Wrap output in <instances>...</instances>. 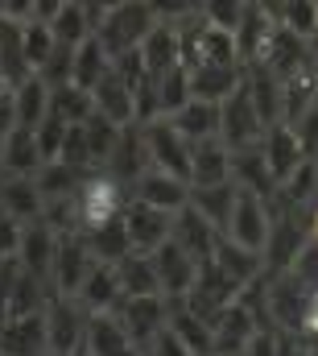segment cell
Masks as SVG:
<instances>
[{
    "mask_svg": "<svg viewBox=\"0 0 318 356\" xmlns=\"http://www.w3.org/2000/svg\"><path fill=\"white\" fill-rule=\"evenodd\" d=\"M17 129V104H12V88L0 83V137H8Z\"/></svg>",
    "mask_w": 318,
    "mask_h": 356,
    "instance_id": "54",
    "label": "cell"
},
{
    "mask_svg": "<svg viewBox=\"0 0 318 356\" xmlns=\"http://www.w3.org/2000/svg\"><path fill=\"white\" fill-rule=\"evenodd\" d=\"M46 319V348L50 356H79L83 340H87V311H83L79 298H67V294H54L42 311Z\"/></svg>",
    "mask_w": 318,
    "mask_h": 356,
    "instance_id": "3",
    "label": "cell"
},
{
    "mask_svg": "<svg viewBox=\"0 0 318 356\" xmlns=\"http://www.w3.org/2000/svg\"><path fill=\"white\" fill-rule=\"evenodd\" d=\"M232 182V149L224 141L190 145V186H219Z\"/></svg>",
    "mask_w": 318,
    "mask_h": 356,
    "instance_id": "26",
    "label": "cell"
},
{
    "mask_svg": "<svg viewBox=\"0 0 318 356\" xmlns=\"http://www.w3.org/2000/svg\"><path fill=\"white\" fill-rule=\"evenodd\" d=\"M141 133H145L149 166L161 170V175H174V178H182V182H190V141L178 137V129L169 120H153Z\"/></svg>",
    "mask_w": 318,
    "mask_h": 356,
    "instance_id": "7",
    "label": "cell"
},
{
    "mask_svg": "<svg viewBox=\"0 0 318 356\" xmlns=\"http://www.w3.org/2000/svg\"><path fill=\"white\" fill-rule=\"evenodd\" d=\"M91 95H95V112H99V116H108V120L120 124V129L133 124V88H128L116 71L91 91Z\"/></svg>",
    "mask_w": 318,
    "mask_h": 356,
    "instance_id": "39",
    "label": "cell"
},
{
    "mask_svg": "<svg viewBox=\"0 0 318 356\" xmlns=\"http://www.w3.org/2000/svg\"><path fill=\"white\" fill-rule=\"evenodd\" d=\"M169 228H174V216H165V211H153V207H145V203H133L128 199V207H124V232H128V245H133V253H158L161 245L169 241Z\"/></svg>",
    "mask_w": 318,
    "mask_h": 356,
    "instance_id": "12",
    "label": "cell"
},
{
    "mask_svg": "<svg viewBox=\"0 0 318 356\" xmlns=\"http://www.w3.org/2000/svg\"><path fill=\"white\" fill-rule=\"evenodd\" d=\"M83 241H87L91 257L103 261V266H120V261L133 253L128 232H124V216H120V220H108V224H99V228H91V232H83Z\"/></svg>",
    "mask_w": 318,
    "mask_h": 356,
    "instance_id": "37",
    "label": "cell"
},
{
    "mask_svg": "<svg viewBox=\"0 0 318 356\" xmlns=\"http://www.w3.org/2000/svg\"><path fill=\"white\" fill-rule=\"evenodd\" d=\"M240 356H281V332L260 327V332L244 344V353H240Z\"/></svg>",
    "mask_w": 318,
    "mask_h": 356,
    "instance_id": "52",
    "label": "cell"
},
{
    "mask_svg": "<svg viewBox=\"0 0 318 356\" xmlns=\"http://www.w3.org/2000/svg\"><path fill=\"white\" fill-rule=\"evenodd\" d=\"M42 191L33 178H17V175H0V211L12 216L17 224H33L42 220Z\"/></svg>",
    "mask_w": 318,
    "mask_h": 356,
    "instance_id": "27",
    "label": "cell"
},
{
    "mask_svg": "<svg viewBox=\"0 0 318 356\" xmlns=\"http://www.w3.org/2000/svg\"><path fill=\"white\" fill-rule=\"evenodd\" d=\"M269 232H273V203L260 199V195H252V191H240L224 236H228L232 245H240V249H252V253L265 257Z\"/></svg>",
    "mask_w": 318,
    "mask_h": 356,
    "instance_id": "4",
    "label": "cell"
},
{
    "mask_svg": "<svg viewBox=\"0 0 318 356\" xmlns=\"http://www.w3.org/2000/svg\"><path fill=\"white\" fill-rule=\"evenodd\" d=\"M149 257H153V269H158L161 298H186L203 266H199L194 257H186V253H182V249H178L174 241H165L158 253H149Z\"/></svg>",
    "mask_w": 318,
    "mask_h": 356,
    "instance_id": "16",
    "label": "cell"
},
{
    "mask_svg": "<svg viewBox=\"0 0 318 356\" xmlns=\"http://www.w3.org/2000/svg\"><path fill=\"white\" fill-rule=\"evenodd\" d=\"M91 170H71V166H62V162H46L33 182H37V191H42V199H75L83 191V182H87Z\"/></svg>",
    "mask_w": 318,
    "mask_h": 356,
    "instance_id": "40",
    "label": "cell"
},
{
    "mask_svg": "<svg viewBox=\"0 0 318 356\" xmlns=\"http://www.w3.org/2000/svg\"><path fill=\"white\" fill-rule=\"evenodd\" d=\"M219 120H224L219 104H203V99H190L182 112L169 116V124L178 129V137H186L190 145H199V141H219Z\"/></svg>",
    "mask_w": 318,
    "mask_h": 356,
    "instance_id": "30",
    "label": "cell"
},
{
    "mask_svg": "<svg viewBox=\"0 0 318 356\" xmlns=\"http://www.w3.org/2000/svg\"><path fill=\"white\" fill-rule=\"evenodd\" d=\"M112 315L120 319V327L128 332V340L145 356L149 344L158 340V332L165 327V319H169V298H161V294L158 298H124Z\"/></svg>",
    "mask_w": 318,
    "mask_h": 356,
    "instance_id": "8",
    "label": "cell"
},
{
    "mask_svg": "<svg viewBox=\"0 0 318 356\" xmlns=\"http://www.w3.org/2000/svg\"><path fill=\"white\" fill-rule=\"evenodd\" d=\"M50 83L42 75H29L21 88H12V104H17V129H37L46 116H50Z\"/></svg>",
    "mask_w": 318,
    "mask_h": 356,
    "instance_id": "35",
    "label": "cell"
},
{
    "mask_svg": "<svg viewBox=\"0 0 318 356\" xmlns=\"http://www.w3.org/2000/svg\"><path fill=\"white\" fill-rule=\"evenodd\" d=\"M103 170L116 178V182H124V186H133L137 178L149 170V154H145V133H141V124L120 129V141H116V149H112V158H108Z\"/></svg>",
    "mask_w": 318,
    "mask_h": 356,
    "instance_id": "21",
    "label": "cell"
},
{
    "mask_svg": "<svg viewBox=\"0 0 318 356\" xmlns=\"http://www.w3.org/2000/svg\"><path fill=\"white\" fill-rule=\"evenodd\" d=\"M83 356H141V348L128 340V332L120 327L116 315H91L87 319Z\"/></svg>",
    "mask_w": 318,
    "mask_h": 356,
    "instance_id": "23",
    "label": "cell"
},
{
    "mask_svg": "<svg viewBox=\"0 0 318 356\" xmlns=\"http://www.w3.org/2000/svg\"><path fill=\"white\" fill-rule=\"evenodd\" d=\"M169 241L186 253V257H194L199 266H211V257H215V245H219V232L186 203L178 216H174V228H169Z\"/></svg>",
    "mask_w": 318,
    "mask_h": 356,
    "instance_id": "14",
    "label": "cell"
},
{
    "mask_svg": "<svg viewBox=\"0 0 318 356\" xmlns=\"http://www.w3.org/2000/svg\"><path fill=\"white\" fill-rule=\"evenodd\" d=\"M153 88H158L161 120H169L174 112H182V108L194 99V95H190V71H186V67H178V71H169V75L153 79Z\"/></svg>",
    "mask_w": 318,
    "mask_h": 356,
    "instance_id": "45",
    "label": "cell"
},
{
    "mask_svg": "<svg viewBox=\"0 0 318 356\" xmlns=\"http://www.w3.org/2000/svg\"><path fill=\"white\" fill-rule=\"evenodd\" d=\"M91 266H95V257H91V249H87L83 232L58 236V249H54V269H50V286H54V294L75 298V294H79V286H83V277L91 273Z\"/></svg>",
    "mask_w": 318,
    "mask_h": 356,
    "instance_id": "9",
    "label": "cell"
},
{
    "mask_svg": "<svg viewBox=\"0 0 318 356\" xmlns=\"http://www.w3.org/2000/svg\"><path fill=\"white\" fill-rule=\"evenodd\" d=\"M273 29H277V17H273V4H244V13H240V25H236V54L244 67H252V63H260V54H265V46H269V38H273Z\"/></svg>",
    "mask_w": 318,
    "mask_h": 356,
    "instance_id": "15",
    "label": "cell"
},
{
    "mask_svg": "<svg viewBox=\"0 0 318 356\" xmlns=\"http://www.w3.org/2000/svg\"><path fill=\"white\" fill-rule=\"evenodd\" d=\"M21 232H25V224H17L12 216H4V211H0V261H17Z\"/></svg>",
    "mask_w": 318,
    "mask_h": 356,
    "instance_id": "51",
    "label": "cell"
},
{
    "mask_svg": "<svg viewBox=\"0 0 318 356\" xmlns=\"http://www.w3.org/2000/svg\"><path fill=\"white\" fill-rule=\"evenodd\" d=\"M244 91H248V99H252V108L260 112L265 124H281V91H285V83L265 63L244 67Z\"/></svg>",
    "mask_w": 318,
    "mask_h": 356,
    "instance_id": "24",
    "label": "cell"
},
{
    "mask_svg": "<svg viewBox=\"0 0 318 356\" xmlns=\"http://www.w3.org/2000/svg\"><path fill=\"white\" fill-rule=\"evenodd\" d=\"M260 63H265L281 83L315 67V58H310V42H302L298 33H290V29H281V25L273 29V38H269V46H265Z\"/></svg>",
    "mask_w": 318,
    "mask_h": 356,
    "instance_id": "13",
    "label": "cell"
},
{
    "mask_svg": "<svg viewBox=\"0 0 318 356\" xmlns=\"http://www.w3.org/2000/svg\"><path fill=\"white\" fill-rule=\"evenodd\" d=\"M108 75H112V54L103 50L99 38H87L79 50L71 54V83L83 91H95Z\"/></svg>",
    "mask_w": 318,
    "mask_h": 356,
    "instance_id": "33",
    "label": "cell"
},
{
    "mask_svg": "<svg viewBox=\"0 0 318 356\" xmlns=\"http://www.w3.org/2000/svg\"><path fill=\"white\" fill-rule=\"evenodd\" d=\"M67 129H71V124H67V120H62L54 108H50V116H46V120L33 129V137H37V149H42V158H46V162H58V154H62V141H67Z\"/></svg>",
    "mask_w": 318,
    "mask_h": 356,
    "instance_id": "47",
    "label": "cell"
},
{
    "mask_svg": "<svg viewBox=\"0 0 318 356\" xmlns=\"http://www.w3.org/2000/svg\"><path fill=\"white\" fill-rule=\"evenodd\" d=\"M294 129V137H298V145H302V154H306V162H318V104L298 120V124H290Z\"/></svg>",
    "mask_w": 318,
    "mask_h": 356,
    "instance_id": "50",
    "label": "cell"
},
{
    "mask_svg": "<svg viewBox=\"0 0 318 356\" xmlns=\"http://www.w3.org/2000/svg\"><path fill=\"white\" fill-rule=\"evenodd\" d=\"M79 356H83V353H79Z\"/></svg>",
    "mask_w": 318,
    "mask_h": 356,
    "instance_id": "57",
    "label": "cell"
},
{
    "mask_svg": "<svg viewBox=\"0 0 318 356\" xmlns=\"http://www.w3.org/2000/svg\"><path fill=\"white\" fill-rule=\"evenodd\" d=\"M199 67H244L236 54V38L224 33V29H211L203 21V29H199Z\"/></svg>",
    "mask_w": 318,
    "mask_h": 356,
    "instance_id": "41",
    "label": "cell"
},
{
    "mask_svg": "<svg viewBox=\"0 0 318 356\" xmlns=\"http://www.w3.org/2000/svg\"><path fill=\"white\" fill-rule=\"evenodd\" d=\"M141 63H145V75L149 79H161L169 71L182 67V38H178V25L169 21H158L153 33L141 42Z\"/></svg>",
    "mask_w": 318,
    "mask_h": 356,
    "instance_id": "19",
    "label": "cell"
},
{
    "mask_svg": "<svg viewBox=\"0 0 318 356\" xmlns=\"http://www.w3.org/2000/svg\"><path fill=\"white\" fill-rule=\"evenodd\" d=\"M0 154H4V137H0Z\"/></svg>",
    "mask_w": 318,
    "mask_h": 356,
    "instance_id": "55",
    "label": "cell"
},
{
    "mask_svg": "<svg viewBox=\"0 0 318 356\" xmlns=\"http://www.w3.org/2000/svg\"><path fill=\"white\" fill-rule=\"evenodd\" d=\"M145 356H194V353H190V348H186L174 332H169V327H161L158 340L149 344V353H145Z\"/></svg>",
    "mask_w": 318,
    "mask_h": 356,
    "instance_id": "53",
    "label": "cell"
},
{
    "mask_svg": "<svg viewBox=\"0 0 318 356\" xmlns=\"http://www.w3.org/2000/svg\"><path fill=\"white\" fill-rule=\"evenodd\" d=\"M153 25H158V8L153 4H103L95 38L103 42V50L112 58H120L128 50H141V42L153 33Z\"/></svg>",
    "mask_w": 318,
    "mask_h": 356,
    "instance_id": "1",
    "label": "cell"
},
{
    "mask_svg": "<svg viewBox=\"0 0 318 356\" xmlns=\"http://www.w3.org/2000/svg\"><path fill=\"white\" fill-rule=\"evenodd\" d=\"M236 298H240V286H236V282H228V277H224L215 266H203V269H199V277H194V286H190V294H186L182 302H186L199 319L215 323V319H219V315L236 302Z\"/></svg>",
    "mask_w": 318,
    "mask_h": 356,
    "instance_id": "10",
    "label": "cell"
},
{
    "mask_svg": "<svg viewBox=\"0 0 318 356\" xmlns=\"http://www.w3.org/2000/svg\"><path fill=\"white\" fill-rule=\"evenodd\" d=\"M240 186L236 182H219V186H190V207L224 236L228 232V220H232V207H236Z\"/></svg>",
    "mask_w": 318,
    "mask_h": 356,
    "instance_id": "31",
    "label": "cell"
},
{
    "mask_svg": "<svg viewBox=\"0 0 318 356\" xmlns=\"http://www.w3.org/2000/svg\"><path fill=\"white\" fill-rule=\"evenodd\" d=\"M211 266L219 269L228 282H236L240 290H244V286H252L256 277H265V257H260V253H252V249H240V245H232L228 236H219Z\"/></svg>",
    "mask_w": 318,
    "mask_h": 356,
    "instance_id": "29",
    "label": "cell"
},
{
    "mask_svg": "<svg viewBox=\"0 0 318 356\" xmlns=\"http://www.w3.org/2000/svg\"><path fill=\"white\" fill-rule=\"evenodd\" d=\"M165 327L190 348L194 356H215V336H211V323L207 319H199L182 298H169V319H165Z\"/></svg>",
    "mask_w": 318,
    "mask_h": 356,
    "instance_id": "28",
    "label": "cell"
},
{
    "mask_svg": "<svg viewBox=\"0 0 318 356\" xmlns=\"http://www.w3.org/2000/svg\"><path fill=\"white\" fill-rule=\"evenodd\" d=\"M83 302V311L87 315H112L120 302H124V290H120V277H116V266H103V261H95L91 273L83 277L79 294H75Z\"/></svg>",
    "mask_w": 318,
    "mask_h": 356,
    "instance_id": "20",
    "label": "cell"
},
{
    "mask_svg": "<svg viewBox=\"0 0 318 356\" xmlns=\"http://www.w3.org/2000/svg\"><path fill=\"white\" fill-rule=\"evenodd\" d=\"M0 356H50L42 315H8L0 319Z\"/></svg>",
    "mask_w": 318,
    "mask_h": 356,
    "instance_id": "18",
    "label": "cell"
},
{
    "mask_svg": "<svg viewBox=\"0 0 318 356\" xmlns=\"http://www.w3.org/2000/svg\"><path fill=\"white\" fill-rule=\"evenodd\" d=\"M260 332V323H256V315L244 307V302H232L215 323H211V336H215V356H240L244 353V344L252 340Z\"/></svg>",
    "mask_w": 318,
    "mask_h": 356,
    "instance_id": "22",
    "label": "cell"
},
{
    "mask_svg": "<svg viewBox=\"0 0 318 356\" xmlns=\"http://www.w3.org/2000/svg\"><path fill=\"white\" fill-rule=\"evenodd\" d=\"M21 50H25V63H29V71H33V75H42V71L50 67V58L58 54V42H54L50 25H42V21H29V25H21Z\"/></svg>",
    "mask_w": 318,
    "mask_h": 356,
    "instance_id": "42",
    "label": "cell"
},
{
    "mask_svg": "<svg viewBox=\"0 0 318 356\" xmlns=\"http://www.w3.org/2000/svg\"><path fill=\"white\" fill-rule=\"evenodd\" d=\"M260 158H265V166H269V175H273L277 186L290 182L294 170L306 162V154H302V145H298V137H294L290 124H269V133L260 141Z\"/></svg>",
    "mask_w": 318,
    "mask_h": 356,
    "instance_id": "17",
    "label": "cell"
},
{
    "mask_svg": "<svg viewBox=\"0 0 318 356\" xmlns=\"http://www.w3.org/2000/svg\"><path fill=\"white\" fill-rule=\"evenodd\" d=\"M46 166L42 149H37V137L29 129H12L4 137V154H0V175H17V178H33Z\"/></svg>",
    "mask_w": 318,
    "mask_h": 356,
    "instance_id": "32",
    "label": "cell"
},
{
    "mask_svg": "<svg viewBox=\"0 0 318 356\" xmlns=\"http://www.w3.org/2000/svg\"><path fill=\"white\" fill-rule=\"evenodd\" d=\"M265 311H269L273 332L298 336V332L310 327L315 294H310L294 273H277V277H265Z\"/></svg>",
    "mask_w": 318,
    "mask_h": 356,
    "instance_id": "2",
    "label": "cell"
},
{
    "mask_svg": "<svg viewBox=\"0 0 318 356\" xmlns=\"http://www.w3.org/2000/svg\"><path fill=\"white\" fill-rule=\"evenodd\" d=\"M50 108H54L67 124H87V120L95 116V95L75 88V83H62V88H54V95H50Z\"/></svg>",
    "mask_w": 318,
    "mask_h": 356,
    "instance_id": "43",
    "label": "cell"
},
{
    "mask_svg": "<svg viewBox=\"0 0 318 356\" xmlns=\"http://www.w3.org/2000/svg\"><path fill=\"white\" fill-rule=\"evenodd\" d=\"M244 83V67H194L190 71V95L203 104H224Z\"/></svg>",
    "mask_w": 318,
    "mask_h": 356,
    "instance_id": "34",
    "label": "cell"
},
{
    "mask_svg": "<svg viewBox=\"0 0 318 356\" xmlns=\"http://www.w3.org/2000/svg\"><path fill=\"white\" fill-rule=\"evenodd\" d=\"M54 249H58V236H54L42 220H33V224H25V232H21L17 266L25 269V273H37V277H46V282H50V269H54Z\"/></svg>",
    "mask_w": 318,
    "mask_h": 356,
    "instance_id": "25",
    "label": "cell"
},
{
    "mask_svg": "<svg viewBox=\"0 0 318 356\" xmlns=\"http://www.w3.org/2000/svg\"><path fill=\"white\" fill-rule=\"evenodd\" d=\"M128 199L145 203L153 211H165V216H178L190 203V182H182V178H174V175H161V170L149 166L145 175L128 186Z\"/></svg>",
    "mask_w": 318,
    "mask_h": 356,
    "instance_id": "11",
    "label": "cell"
},
{
    "mask_svg": "<svg viewBox=\"0 0 318 356\" xmlns=\"http://www.w3.org/2000/svg\"><path fill=\"white\" fill-rule=\"evenodd\" d=\"M290 273H294V277H298V282H302V286L318 298V236H310V241L302 245V253L294 257Z\"/></svg>",
    "mask_w": 318,
    "mask_h": 356,
    "instance_id": "48",
    "label": "cell"
},
{
    "mask_svg": "<svg viewBox=\"0 0 318 356\" xmlns=\"http://www.w3.org/2000/svg\"><path fill=\"white\" fill-rule=\"evenodd\" d=\"M83 133H87V149H91V166L95 170H103L108 166V158H112V149H116V141H120V124H112L108 116H91L87 124H83Z\"/></svg>",
    "mask_w": 318,
    "mask_h": 356,
    "instance_id": "44",
    "label": "cell"
},
{
    "mask_svg": "<svg viewBox=\"0 0 318 356\" xmlns=\"http://www.w3.org/2000/svg\"><path fill=\"white\" fill-rule=\"evenodd\" d=\"M315 170H318V162H315Z\"/></svg>",
    "mask_w": 318,
    "mask_h": 356,
    "instance_id": "56",
    "label": "cell"
},
{
    "mask_svg": "<svg viewBox=\"0 0 318 356\" xmlns=\"http://www.w3.org/2000/svg\"><path fill=\"white\" fill-rule=\"evenodd\" d=\"M240 13H244V4H224V0H215V4H203V21L211 25V29H224V33H236L240 25Z\"/></svg>",
    "mask_w": 318,
    "mask_h": 356,
    "instance_id": "49",
    "label": "cell"
},
{
    "mask_svg": "<svg viewBox=\"0 0 318 356\" xmlns=\"http://www.w3.org/2000/svg\"><path fill=\"white\" fill-rule=\"evenodd\" d=\"M273 17H277V25L281 29H290V33H298L302 42H310L318 29V4L315 0H298V4H273Z\"/></svg>",
    "mask_w": 318,
    "mask_h": 356,
    "instance_id": "46",
    "label": "cell"
},
{
    "mask_svg": "<svg viewBox=\"0 0 318 356\" xmlns=\"http://www.w3.org/2000/svg\"><path fill=\"white\" fill-rule=\"evenodd\" d=\"M116 277H120L124 298H158V294H161L153 257H145V253H128V257L116 266Z\"/></svg>",
    "mask_w": 318,
    "mask_h": 356,
    "instance_id": "38",
    "label": "cell"
},
{
    "mask_svg": "<svg viewBox=\"0 0 318 356\" xmlns=\"http://www.w3.org/2000/svg\"><path fill=\"white\" fill-rule=\"evenodd\" d=\"M219 112H224V120H219V141H224L232 154H240V149H256V145L265 141L269 124H265L260 112L252 108L244 83H240V91H232V95L219 104Z\"/></svg>",
    "mask_w": 318,
    "mask_h": 356,
    "instance_id": "6",
    "label": "cell"
},
{
    "mask_svg": "<svg viewBox=\"0 0 318 356\" xmlns=\"http://www.w3.org/2000/svg\"><path fill=\"white\" fill-rule=\"evenodd\" d=\"M128 207V186L116 182L108 170H91L87 182L79 191V211H83V232L108 224V220H120Z\"/></svg>",
    "mask_w": 318,
    "mask_h": 356,
    "instance_id": "5",
    "label": "cell"
},
{
    "mask_svg": "<svg viewBox=\"0 0 318 356\" xmlns=\"http://www.w3.org/2000/svg\"><path fill=\"white\" fill-rule=\"evenodd\" d=\"M232 182H236L240 191H252V195L269 199V203H273V195H277V182H273V175H269L265 158H260V145H256V149H240V154H232Z\"/></svg>",
    "mask_w": 318,
    "mask_h": 356,
    "instance_id": "36",
    "label": "cell"
}]
</instances>
